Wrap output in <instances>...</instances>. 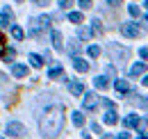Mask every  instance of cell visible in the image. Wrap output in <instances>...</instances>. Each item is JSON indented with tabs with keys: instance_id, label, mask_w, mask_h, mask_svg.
I'll use <instances>...</instances> for the list:
<instances>
[{
	"instance_id": "5b68a950",
	"label": "cell",
	"mask_w": 148,
	"mask_h": 139,
	"mask_svg": "<svg viewBox=\"0 0 148 139\" xmlns=\"http://www.w3.org/2000/svg\"><path fill=\"white\" fill-rule=\"evenodd\" d=\"M7 135H12V137H23V135H25L23 123H7Z\"/></svg>"
},
{
	"instance_id": "d4e9b609",
	"label": "cell",
	"mask_w": 148,
	"mask_h": 139,
	"mask_svg": "<svg viewBox=\"0 0 148 139\" xmlns=\"http://www.w3.org/2000/svg\"><path fill=\"white\" fill-rule=\"evenodd\" d=\"M2 16L7 18V21H12V18H14V14H12V9H9V7H5V9H2Z\"/></svg>"
},
{
	"instance_id": "f1b7e54d",
	"label": "cell",
	"mask_w": 148,
	"mask_h": 139,
	"mask_svg": "<svg viewBox=\"0 0 148 139\" xmlns=\"http://www.w3.org/2000/svg\"><path fill=\"white\" fill-rule=\"evenodd\" d=\"M91 130H93V132H100V125H98V123L93 121V123H91Z\"/></svg>"
},
{
	"instance_id": "e0dca14e",
	"label": "cell",
	"mask_w": 148,
	"mask_h": 139,
	"mask_svg": "<svg viewBox=\"0 0 148 139\" xmlns=\"http://www.w3.org/2000/svg\"><path fill=\"white\" fill-rule=\"evenodd\" d=\"M73 125H75V128H82V125H84V114L75 112V114H73Z\"/></svg>"
},
{
	"instance_id": "52a82bcc",
	"label": "cell",
	"mask_w": 148,
	"mask_h": 139,
	"mask_svg": "<svg viewBox=\"0 0 148 139\" xmlns=\"http://www.w3.org/2000/svg\"><path fill=\"white\" fill-rule=\"evenodd\" d=\"M53 46H55V50H64V39L59 30H53Z\"/></svg>"
},
{
	"instance_id": "1f68e13d",
	"label": "cell",
	"mask_w": 148,
	"mask_h": 139,
	"mask_svg": "<svg viewBox=\"0 0 148 139\" xmlns=\"http://www.w3.org/2000/svg\"><path fill=\"white\" fill-rule=\"evenodd\" d=\"M32 2H34V5H46L48 0H32Z\"/></svg>"
},
{
	"instance_id": "8fae6325",
	"label": "cell",
	"mask_w": 148,
	"mask_h": 139,
	"mask_svg": "<svg viewBox=\"0 0 148 139\" xmlns=\"http://www.w3.org/2000/svg\"><path fill=\"white\" fill-rule=\"evenodd\" d=\"M27 59H30V64H32L34 69H41V66H43V59H46V57H41V55H37V52H32V55H27Z\"/></svg>"
},
{
	"instance_id": "ffe728a7",
	"label": "cell",
	"mask_w": 148,
	"mask_h": 139,
	"mask_svg": "<svg viewBox=\"0 0 148 139\" xmlns=\"http://www.w3.org/2000/svg\"><path fill=\"white\" fill-rule=\"evenodd\" d=\"M12 36H14V39H23V36H25V32H23V30H21L18 25H14V28H12Z\"/></svg>"
},
{
	"instance_id": "ba28073f",
	"label": "cell",
	"mask_w": 148,
	"mask_h": 139,
	"mask_svg": "<svg viewBox=\"0 0 148 139\" xmlns=\"http://www.w3.org/2000/svg\"><path fill=\"white\" fill-rule=\"evenodd\" d=\"M146 73V64L144 62H137V64H132V69H130V75L132 78H137V75H144Z\"/></svg>"
},
{
	"instance_id": "5bb4252c",
	"label": "cell",
	"mask_w": 148,
	"mask_h": 139,
	"mask_svg": "<svg viewBox=\"0 0 148 139\" xmlns=\"http://www.w3.org/2000/svg\"><path fill=\"white\" fill-rule=\"evenodd\" d=\"M105 123H107V125H116V123H119V116H116L114 109H110V112L105 114Z\"/></svg>"
},
{
	"instance_id": "7a4b0ae2",
	"label": "cell",
	"mask_w": 148,
	"mask_h": 139,
	"mask_svg": "<svg viewBox=\"0 0 148 139\" xmlns=\"http://www.w3.org/2000/svg\"><path fill=\"white\" fill-rule=\"evenodd\" d=\"M48 25H50V18H48V16H39V18H34V21H32V25H30V34L37 36L39 32H41V30H46Z\"/></svg>"
},
{
	"instance_id": "277c9868",
	"label": "cell",
	"mask_w": 148,
	"mask_h": 139,
	"mask_svg": "<svg viewBox=\"0 0 148 139\" xmlns=\"http://www.w3.org/2000/svg\"><path fill=\"white\" fill-rule=\"evenodd\" d=\"M121 32H123L125 36H139L141 34V28H139L137 23H125V25L121 28Z\"/></svg>"
},
{
	"instance_id": "f546056e",
	"label": "cell",
	"mask_w": 148,
	"mask_h": 139,
	"mask_svg": "<svg viewBox=\"0 0 148 139\" xmlns=\"http://www.w3.org/2000/svg\"><path fill=\"white\" fill-rule=\"evenodd\" d=\"M116 139H130V135H128V132H121V135H119Z\"/></svg>"
},
{
	"instance_id": "ab89813d",
	"label": "cell",
	"mask_w": 148,
	"mask_h": 139,
	"mask_svg": "<svg viewBox=\"0 0 148 139\" xmlns=\"http://www.w3.org/2000/svg\"><path fill=\"white\" fill-rule=\"evenodd\" d=\"M146 21H148V14H146Z\"/></svg>"
},
{
	"instance_id": "d6986e66",
	"label": "cell",
	"mask_w": 148,
	"mask_h": 139,
	"mask_svg": "<svg viewBox=\"0 0 148 139\" xmlns=\"http://www.w3.org/2000/svg\"><path fill=\"white\" fill-rule=\"evenodd\" d=\"M91 34H103V25H100V18H96L91 23Z\"/></svg>"
},
{
	"instance_id": "9a60e30c",
	"label": "cell",
	"mask_w": 148,
	"mask_h": 139,
	"mask_svg": "<svg viewBox=\"0 0 148 139\" xmlns=\"http://www.w3.org/2000/svg\"><path fill=\"white\" fill-rule=\"evenodd\" d=\"M62 75H64V69H62V66H53V69L48 71V78H53V80L62 78Z\"/></svg>"
},
{
	"instance_id": "8992f818",
	"label": "cell",
	"mask_w": 148,
	"mask_h": 139,
	"mask_svg": "<svg viewBox=\"0 0 148 139\" xmlns=\"http://www.w3.org/2000/svg\"><path fill=\"white\" fill-rule=\"evenodd\" d=\"M96 105H98V96H96V94H84L82 107H84V109H96Z\"/></svg>"
},
{
	"instance_id": "4316f807",
	"label": "cell",
	"mask_w": 148,
	"mask_h": 139,
	"mask_svg": "<svg viewBox=\"0 0 148 139\" xmlns=\"http://www.w3.org/2000/svg\"><path fill=\"white\" fill-rule=\"evenodd\" d=\"M77 34H80V39H89V32H87V30H80Z\"/></svg>"
},
{
	"instance_id": "e575fe53",
	"label": "cell",
	"mask_w": 148,
	"mask_h": 139,
	"mask_svg": "<svg viewBox=\"0 0 148 139\" xmlns=\"http://www.w3.org/2000/svg\"><path fill=\"white\" fill-rule=\"evenodd\" d=\"M144 87H148V78H144Z\"/></svg>"
},
{
	"instance_id": "836d02e7",
	"label": "cell",
	"mask_w": 148,
	"mask_h": 139,
	"mask_svg": "<svg viewBox=\"0 0 148 139\" xmlns=\"http://www.w3.org/2000/svg\"><path fill=\"white\" fill-rule=\"evenodd\" d=\"M103 139H116V137H112V135H105V137H103Z\"/></svg>"
},
{
	"instance_id": "d6a6232c",
	"label": "cell",
	"mask_w": 148,
	"mask_h": 139,
	"mask_svg": "<svg viewBox=\"0 0 148 139\" xmlns=\"http://www.w3.org/2000/svg\"><path fill=\"white\" fill-rule=\"evenodd\" d=\"M82 139H91V137H89V135H87V132H82Z\"/></svg>"
},
{
	"instance_id": "2e32d148",
	"label": "cell",
	"mask_w": 148,
	"mask_h": 139,
	"mask_svg": "<svg viewBox=\"0 0 148 139\" xmlns=\"http://www.w3.org/2000/svg\"><path fill=\"white\" fill-rule=\"evenodd\" d=\"M93 85H96V89H107V78H105V75H98V78L93 80Z\"/></svg>"
},
{
	"instance_id": "44dd1931",
	"label": "cell",
	"mask_w": 148,
	"mask_h": 139,
	"mask_svg": "<svg viewBox=\"0 0 148 139\" xmlns=\"http://www.w3.org/2000/svg\"><path fill=\"white\" fill-rule=\"evenodd\" d=\"M89 57H100V48L98 46H89Z\"/></svg>"
},
{
	"instance_id": "83f0119b",
	"label": "cell",
	"mask_w": 148,
	"mask_h": 139,
	"mask_svg": "<svg viewBox=\"0 0 148 139\" xmlns=\"http://www.w3.org/2000/svg\"><path fill=\"white\" fill-rule=\"evenodd\" d=\"M59 5H62V7L66 9V7H71V0H59Z\"/></svg>"
},
{
	"instance_id": "4dcf8cb0",
	"label": "cell",
	"mask_w": 148,
	"mask_h": 139,
	"mask_svg": "<svg viewBox=\"0 0 148 139\" xmlns=\"http://www.w3.org/2000/svg\"><path fill=\"white\" fill-rule=\"evenodd\" d=\"M107 2H110V5H114V7H116V5H121L123 0H107Z\"/></svg>"
},
{
	"instance_id": "7402d4cb",
	"label": "cell",
	"mask_w": 148,
	"mask_h": 139,
	"mask_svg": "<svg viewBox=\"0 0 148 139\" xmlns=\"http://www.w3.org/2000/svg\"><path fill=\"white\" fill-rule=\"evenodd\" d=\"M2 57H5V62H14L16 52H14V50H5V55H2Z\"/></svg>"
},
{
	"instance_id": "6da1fadb",
	"label": "cell",
	"mask_w": 148,
	"mask_h": 139,
	"mask_svg": "<svg viewBox=\"0 0 148 139\" xmlns=\"http://www.w3.org/2000/svg\"><path fill=\"white\" fill-rule=\"evenodd\" d=\"M64 130V107L62 105H53L46 109V114L41 116V132L43 137H57Z\"/></svg>"
},
{
	"instance_id": "7c38bea8",
	"label": "cell",
	"mask_w": 148,
	"mask_h": 139,
	"mask_svg": "<svg viewBox=\"0 0 148 139\" xmlns=\"http://www.w3.org/2000/svg\"><path fill=\"white\" fill-rule=\"evenodd\" d=\"M114 89H116L119 94H130V91H132V89H130V85L125 82V80H116V82H114Z\"/></svg>"
},
{
	"instance_id": "ac0fdd59",
	"label": "cell",
	"mask_w": 148,
	"mask_h": 139,
	"mask_svg": "<svg viewBox=\"0 0 148 139\" xmlns=\"http://www.w3.org/2000/svg\"><path fill=\"white\" fill-rule=\"evenodd\" d=\"M69 21H71V23H84L82 12H71V14H69Z\"/></svg>"
},
{
	"instance_id": "603a6c76",
	"label": "cell",
	"mask_w": 148,
	"mask_h": 139,
	"mask_svg": "<svg viewBox=\"0 0 148 139\" xmlns=\"http://www.w3.org/2000/svg\"><path fill=\"white\" fill-rule=\"evenodd\" d=\"M77 5H80L82 9H89V7H93V5H91V0H77Z\"/></svg>"
},
{
	"instance_id": "f35d334b",
	"label": "cell",
	"mask_w": 148,
	"mask_h": 139,
	"mask_svg": "<svg viewBox=\"0 0 148 139\" xmlns=\"http://www.w3.org/2000/svg\"><path fill=\"white\" fill-rule=\"evenodd\" d=\"M16 2H23V0H16Z\"/></svg>"
},
{
	"instance_id": "60d3db41",
	"label": "cell",
	"mask_w": 148,
	"mask_h": 139,
	"mask_svg": "<svg viewBox=\"0 0 148 139\" xmlns=\"http://www.w3.org/2000/svg\"><path fill=\"white\" fill-rule=\"evenodd\" d=\"M0 139H5V137H0Z\"/></svg>"
},
{
	"instance_id": "3957f363",
	"label": "cell",
	"mask_w": 148,
	"mask_h": 139,
	"mask_svg": "<svg viewBox=\"0 0 148 139\" xmlns=\"http://www.w3.org/2000/svg\"><path fill=\"white\" fill-rule=\"evenodd\" d=\"M110 52H112V59L116 64H123V59L128 57V50L125 48H119V46H110Z\"/></svg>"
},
{
	"instance_id": "74e56055",
	"label": "cell",
	"mask_w": 148,
	"mask_h": 139,
	"mask_svg": "<svg viewBox=\"0 0 148 139\" xmlns=\"http://www.w3.org/2000/svg\"><path fill=\"white\" fill-rule=\"evenodd\" d=\"M146 9H148V0H146Z\"/></svg>"
},
{
	"instance_id": "8d00e7d4",
	"label": "cell",
	"mask_w": 148,
	"mask_h": 139,
	"mask_svg": "<svg viewBox=\"0 0 148 139\" xmlns=\"http://www.w3.org/2000/svg\"><path fill=\"white\" fill-rule=\"evenodd\" d=\"M139 139H148V137H146V135H141V137H139Z\"/></svg>"
},
{
	"instance_id": "484cf974",
	"label": "cell",
	"mask_w": 148,
	"mask_h": 139,
	"mask_svg": "<svg viewBox=\"0 0 148 139\" xmlns=\"http://www.w3.org/2000/svg\"><path fill=\"white\" fill-rule=\"evenodd\" d=\"M139 57H141V59H148V48H141V50H139Z\"/></svg>"
},
{
	"instance_id": "d590c367",
	"label": "cell",
	"mask_w": 148,
	"mask_h": 139,
	"mask_svg": "<svg viewBox=\"0 0 148 139\" xmlns=\"http://www.w3.org/2000/svg\"><path fill=\"white\" fill-rule=\"evenodd\" d=\"M2 41H5V39H2V36H0V48H2Z\"/></svg>"
},
{
	"instance_id": "cb8c5ba5",
	"label": "cell",
	"mask_w": 148,
	"mask_h": 139,
	"mask_svg": "<svg viewBox=\"0 0 148 139\" xmlns=\"http://www.w3.org/2000/svg\"><path fill=\"white\" fill-rule=\"evenodd\" d=\"M130 14H132V16L134 18H139V7H137V5H130V9H128Z\"/></svg>"
},
{
	"instance_id": "9c48e42d",
	"label": "cell",
	"mask_w": 148,
	"mask_h": 139,
	"mask_svg": "<svg viewBox=\"0 0 148 139\" xmlns=\"http://www.w3.org/2000/svg\"><path fill=\"white\" fill-rule=\"evenodd\" d=\"M73 64H75V71H77V73H87V71H89V64H87L82 57H73Z\"/></svg>"
},
{
	"instance_id": "30bf717a",
	"label": "cell",
	"mask_w": 148,
	"mask_h": 139,
	"mask_svg": "<svg viewBox=\"0 0 148 139\" xmlns=\"http://www.w3.org/2000/svg\"><path fill=\"white\" fill-rule=\"evenodd\" d=\"M12 75H14V78H25V75H27V66L14 64V66H12Z\"/></svg>"
},
{
	"instance_id": "4fadbf2b",
	"label": "cell",
	"mask_w": 148,
	"mask_h": 139,
	"mask_svg": "<svg viewBox=\"0 0 148 139\" xmlns=\"http://www.w3.org/2000/svg\"><path fill=\"white\" fill-rule=\"evenodd\" d=\"M69 87H71V91H73L75 96H82L84 94V82H80V80H73Z\"/></svg>"
}]
</instances>
